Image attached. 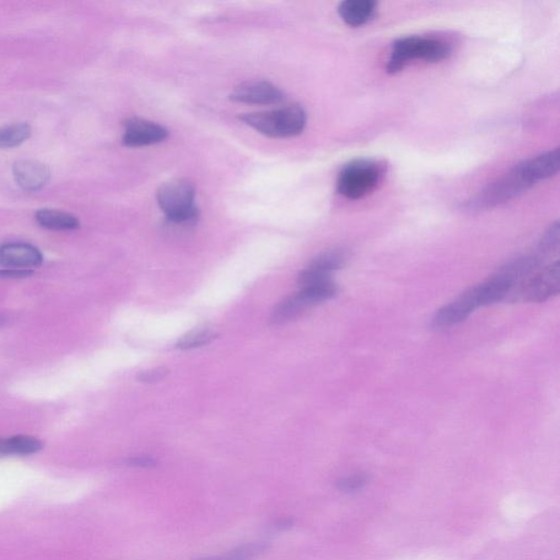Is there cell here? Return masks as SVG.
Listing matches in <instances>:
<instances>
[{"mask_svg":"<svg viewBox=\"0 0 560 560\" xmlns=\"http://www.w3.org/2000/svg\"><path fill=\"white\" fill-rule=\"evenodd\" d=\"M536 185L527 170L525 161L514 166L507 175L500 177L465 204L468 210H485L499 206L522 195Z\"/></svg>","mask_w":560,"mask_h":560,"instance_id":"cell-1","label":"cell"},{"mask_svg":"<svg viewBox=\"0 0 560 560\" xmlns=\"http://www.w3.org/2000/svg\"><path fill=\"white\" fill-rule=\"evenodd\" d=\"M240 120L268 137L287 138L304 132L306 113L303 106L294 105L273 111L249 113L240 116Z\"/></svg>","mask_w":560,"mask_h":560,"instance_id":"cell-2","label":"cell"},{"mask_svg":"<svg viewBox=\"0 0 560 560\" xmlns=\"http://www.w3.org/2000/svg\"><path fill=\"white\" fill-rule=\"evenodd\" d=\"M450 54V45L443 41L420 36L401 37L393 43L386 72L389 74L401 72L414 59L438 63L448 58Z\"/></svg>","mask_w":560,"mask_h":560,"instance_id":"cell-3","label":"cell"},{"mask_svg":"<svg viewBox=\"0 0 560 560\" xmlns=\"http://www.w3.org/2000/svg\"><path fill=\"white\" fill-rule=\"evenodd\" d=\"M158 204L166 218L175 224H193L198 218L195 187L186 180H172L161 185Z\"/></svg>","mask_w":560,"mask_h":560,"instance_id":"cell-4","label":"cell"},{"mask_svg":"<svg viewBox=\"0 0 560 560\" xmlns=\"http://www.w3.org/2000/svg\"><path fill=\"white\" fill-rule=\"evenodd\" d=\"M382 168L370 159H357L344 166L337 179V191L349 199H359L373 192L381 180Z\"/></svg>","mask_w":560,"mask_h":560,"instance_id":"cell-5","label":"cell"},{"mask_svg":"<svg viewBox=\"0 0 560 560\" xmlns=\"http://www.w3.org/2000/svg\"><path fill=\"white\" fill-rule=\"evenodd\" d=\"M481 306H483L481 290L479 286L472 287L463 293L459 298L438 310L433 317L432 327L435 331H443L459 325Z\"/></svg>","mask_w":560,"mask_h":560,"instance_id":"cell-6","label":"cell"},{"mask_svg":"<svg viewBox=\"0 0 560 560\" xmlns=\"http://www.w3.org/2000/svg\"><path fill=\"white\" fill-rule=\"evenodd\" d=\"M560 289V264L558 261L535 272L521 288L520 295L530 303H544L557 295Z\"/></svg>","mask_w":560,"mask_h":560,"instance_id":"cell-7","label":"cell"},{"mask_svg":"<svg viewBox=\"0 0 560 560\" xmlns=\"http://www.w3.org/2000/svg\"><path fill=\"white\" fill-rule=\"evenodd\" d=\"M169 136L168 129L144 118L132 117L125 122L123 143L127 147L150 146L165 142Z\"/></svg>","mask_w":560,"mask_h":560,"instance_id":"cell-8","label":"cell"},{"mask_svg":"<svg viewBox=\"0 0 560 560\" xmlns=\"http://www.w3.org/2000/svg\"><path fill=\"white\" fill-rule=\"evenodd\" d=\"M230 99L247 105H275L285 100L282 90L266 80H253L236 87Z\"/></svg>","mask_w":560,"mask_h":560,"instance_id":"cell-9","label":"cell"},{"mask_svg":"<svg viewBox=\"0 0 560 560\" xmlns=\"http://www.w3.org/2000/svg\"><path fill=\"white\" fill-rule=\"evenodd\" d=\"M42 263V253L34 245L7 244L0 246V266L4 268L31 271Z\"/></svg>","mask_w":560,"mask_h":560,"instance_id":"cell-10","label":"cell"},{"mask_svg":"<svg viewBox=\"0 0 560 560\" xmlns=\"http://www.w3.org/2000/svg\"><path fill=\"white\" fill-rule=\"evenodd\" d=\"M14 176L17 185L25 191L42 190L50 181L51 172L47 165L34 160H20L14 165Z\"/></svg>","mask_w":560,"mask_h":560,"instance_id":"cell-11","label":"cell"},{"mask_svg":"<svg viewBox=\"0 0 560 560\" xmlns=\"http://www.w3.org/2000/svg\"><path fill=\"white\" fill-rule=\"evenodd\" d=\"M378 4L374 0H346L339 5L338 15L349 26H362L375 18Z\"/></svg>","mask_w":560,"mask_h":560,"instance_id":"cell-12","label":"cell"},{"mask_svg":"<svg viewBox=\"0 0 560 560\" xmlns=\"http://www.w3.org/2000/svg\"><path fill=\"white\" fill-rule=\"evenodd\" d=\"M316 305L314 300L310 298L308 294H305L301 290L297 295H292L287 299H285L276 309L274 311L273 322L279 325V323H286L295 319L306 309L311 306Z\"/></svg>","mask_w":560,"mask_h":560,"instance_id":"cell-13","label":"cell"},{"mask_svg":"<svg viewBox=\"0 0 560 560\" xmlns=\"http://www.w3.org/2000/svg\"><path fill=\"white\" fill-rule=\"evenodd\" d=\"M559 160V150L555 149L552 150V152L525 160V164L533 179H535L536 183H540L558 174Z\"/></svg>","mask_w":560,"mask_h":560,"instance_id":"cell-14","label":"cell"},{"mask_svg":"<svg viewBox=\"0 0 560 560\" xmlns=\"http://www.w3.org/2000/svg\"><path fill=\"white\" fill-rule=\"evenodd\" d=\"M35 220L41 227L51 230H75L80 227L79 220L73 215L55 209H40L35 214Z\"/></svg>","mask_w":560,"mask_h":560,"instance_id":"cell-15","label":"cell"},{"mask_svg":"<svg viewBox=\"0 0 560 560\" xmlns=\"http://www.w3.org/2000/svg\"><path fill=\"white\" fill-rule=\"evenodd\" d=\"M540 263V258L537 256H522L505 264L498 273L515 285L519 280L529 278L535 274Z\"/></svg>","mask_w":560,"mask_h":560,"instance_id":"cell-16","label":"cell"},{"mask_svg":"<svg viewBox=\"0 0 560 560\" xmlns=\"http://www.w3.org/2000/svg\"><path fill=\"white\" fill-rule=\"evenodd\" d=\"M346 260V252L343 250H330L315 257L308 268L311 271L331 275L333 272L337 271V269L342 268Z\"/></svg>","mask_w":560,"mask_h":560,"instance_id":"cell-17","label":"cell"},{"mask_svg":"<svg viewBox=\"0 0 560 560\" xmlns=\"http://www.w3.org/2000/svg\"><path fill=\"white\" fill-rule=\"evenodd\" d=\"M32 129L29 124L18 123L0 127V148H13L31 137Z\"/></svg>","mask_w":560,"mask_h":560,"instance_id":"cell-18","label":"cell"},{"mask_svg":"<svg viewBox=\"0 0 560 560\" xmlns=\"http://www.w3.org/2000/svg\"><path fill=\"white\" fill-rule=\"evenodd\" d=\"M8 440L12 455H35L43 449L42 441L31 435H15Z\"/></svg>","mask_w":560,"mask_h":560,"instance_id":"cell-19","label":"cell"},{"mask_svg":"<svg viewBox=\"0 0 560 560\" xmlns=\"http://www.w3.org/2000/svg\"><path fill=\"white\" fill-rule=\"evenodd\" d=\"M268 549L264 542L247 543L231 551L223 560H255Z\"/></svg>","mask_w":560,"mask_h":560,"instance_id":"cell-20","label":"cell"},{"mask_svg":"<svg viewBox=\"0 0 560 560\" xmlns=\"http://www.w3.org/2000/svg\"><path fill=\"white\" fill-rule=\"evenodd\" d=\"M216 338V334L209 330H199L188 333L187 335L183 336L176 346L181 349H193L196 347L205 346Z\"/></svg>","mask_w":560,"mask_h":560,"instance_id":"cell-21","label":"cell"},{"mask_svg":"<svg viewBox=\"0 0 560 560\" xmlns=\"http://www.w3.org/2000/svg\"><path fill=\"white\" fill-rule=\"evenodd\" d=\"M560 244V230L559 224L555 223L546 231L541 240V251L545 255H551V253L557 252Z\"/></svg>","mask_w":560,"mask_h":560,"instance_id":"cell-22","label":"cell"},{"mask_svg":"<svg viewBox=\"0 0 560 560\" xmlns=\"http://www.w3.org/2000/svg\"><path fill=\"white\" fill-rule=\"evenodd\" d=\"M365 484H367V477L364 475H353L341 479L337 486L339 489L343 490V492L355 493L363 489Z\"/></svg>","mask_w":560,"mask_h":560,"instance_id":"cell-23","label":"cell"},{"mask_svg":"<svg viewBox=\"0 0 560 560\" xmlns=\"http://www.w3.org/2000/svg\"><path fill=\"white\" fill-rule=\"evenodd\" d=\"M169 371L165 368L148 370L139 375V380L140 382H145V384H155V382L165 379Z\"/></svg>","mask_w":560,"mask_h":560,"instance_id":"cell-24","label":"cell"},{"mask_svg":"<svg viewBox=\"0 0 560 560\" xmlns=\"http://www.w3.org/2000/svg\"><path fill=\"white\" fill-rule=\"evenodd\" d=\"M127 463L128 465L140 468H152L157 465V461L149 456L132 457Z\"/></svg>","mask_w":560,"mask_h":560,"instance_id":"cell-25","label":"cell"},{"mask_svg":"<svg viewBox=\"0 0 560 560\" xmlns=\"http://www.w3.org/2000/svg\"><path fill=\"white\" fill-rule=\"evenodd\" d=\"M34 274L32 271H21V269H0V277L2 278H25Z\"/></svg>","mask_w":560,"mask_h":560,"instance_id":"cell-26","label":"cell"},{"mask_svg":"<svg viewBox=\"0 0 560 560\" xmlns=\"http://www.w3.org/2000/svg\"><path fill=\"white\" fill-rule=\"evenodd\" d=\"M293 525H294L293 519L284 518V519H279L278 521L275 522V524L272 525V529L273 531L283 532V531H287Z\"/></svg>","mask_w":560,"mask_h":560,"instance_id":"cell-27","label":"cell"},{"mask_svg":"<svg viewBox=\"0 0 560 560\" xmlns=\"http://www.w3.org/2000/svg\"><path fill=\"white\" fill-rule=\"evenodd\" d=\"M12 455L10 451L9 440L0 439V456Z\"/></svg>","mask_w":560,"mask_h":560,"instance_id":"cell-28","label":"cell"},{"mask_svg":"<svg viewBox=\"0 0 560 560\" xmlns=\"http://www.w3.org/2000/svg\"><path fill=\"white\" fill-rule=\"evenodd\" d=\"M214 560H219V559H214Z\"/></svg>","mask_w":560,"mask_h":560,"instance_id":"cell-29","label":"cell"}]
</instances>
